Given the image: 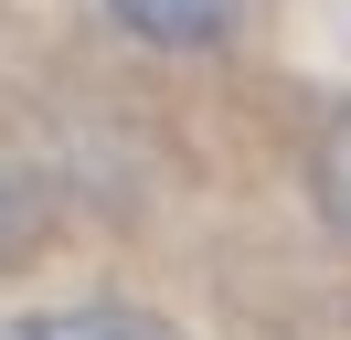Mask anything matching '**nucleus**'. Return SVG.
I'll list each match as a JSON object with an SVG mask.
<instances>
[{"instance_id":"obj_1","label":"nucleus","mask_w":351,"mask_h":340,"mask_svg":"<svg viewBox=\"0 0 351 340\" xmlns=\"http://www.w3.org/2000/svg\"><path fill=\"white\" fill-rule=\"evenodd\" d=\"M107 11H117V32H138V42L202 53V42H223V32H234V11H245V0H107Z\"/></svg>"},{"instance_id":"obj_2","label":"nucleus","mask_w":351,"mask_h":340,"mask_svg":"<svg viewBox=\"0 0 351 340\" xmlns=\"http://www.w3.org/2000/svg\"><path fill=\"white\" fill-rule=\"evenodd\" d=\"M0 340H171V330L138 308H43V319H11Z\"/></svg>"},{"instance_id":"obj_3","label":"nucleus","mask_w":351,"mask_h":340,"mask_svg":"<svg viewBox=\"0 0 351 340\" xmlns=\"http://www.w3.org/2000/svg\"><path fill=\"white\" fill-rule=\"evenodd\" d=\"M319 181H330V202L351 212V106H341V127H330V149H319Z\"/></svg>"}]
</instances>
